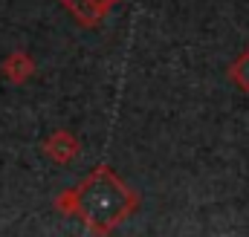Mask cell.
Returning a JSON list of instances; mask_svg holds the SVG:
<instances>
[]
</instances>
